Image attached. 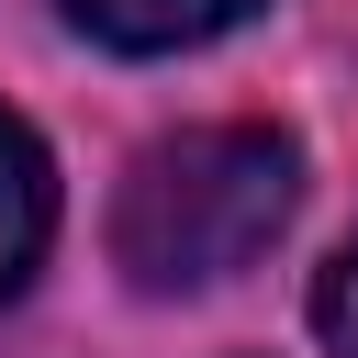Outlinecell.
<instances>
[{
	"label": "cell",
	"mask_w": 358,
	"mask_h": 358,
	"mask_svg": "<svg viewBox=\"0 0 358 358\" xmlns=\"http://www.w3.org/2000/svg\"><path fill=\"white\" fill-rule=\"evenodd\" d=\"M78 34H101V45H123V56H179V45H213V34H235L246 11H268V0H56Z\"/></svg>",
	"instance_id": "7a4b0ae2"
},
{
	"label": "cell",
	"mask_w": 358,
	"mask_h": 358,
	"mask_svg": "<svg viewBox=\"0 0 358 358\" xmlns=\"http://www.w3.org/2000/svg\"><path fill=\"white\" fill-rule=\"evenodd\" d=\"M302 201V145L280 123H190L134 157L112 201V257L134 291H213L280 246Z\"/></svg>",
	"instance_id": "6da1fadb"
},
{
	"label": "cell",
	"mask_w": 358,
	"mask_h": 358,
	"mask_svg": "<svg viewBox=\"0 0 358 358\" xmlns=\"http://www.w3.org/2000/svg\"><path fill=\"white\" fill-rule=\"evenodd\" d=\"M313 324H324V347L336 358H358V235L336 246V268L313 280Z\"/></svg>",
	"instance_id": "277c9868"
},
{
	"label": "cell",
	"mask_w": 358,
	"mask_h": 358,
	"mask_svg": "<svg viewBox=\"0 0 358 358\" xmlns=\"http://www.w3.org/2000/svg\"><path fill=\"white\" fill-rule=\"evenodd\" d=\"M45 235H56V168H45L34 123H22V112H0V302L34 280Z\"/></svg>",
	"instance_id": "3957f363"
}]
</instances>
